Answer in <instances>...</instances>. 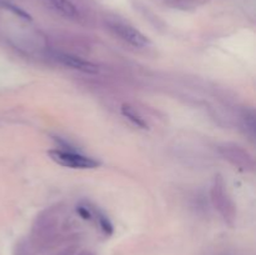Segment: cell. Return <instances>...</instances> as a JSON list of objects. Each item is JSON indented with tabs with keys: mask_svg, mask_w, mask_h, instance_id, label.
Listing matches in <instances>:
<instances>
[{
	"mask_svg": "<svg viewBox=\"0 0 256 255\" xmlns=\"http://www.w3.org/2000/svg\"><path fill=\"white\" fill-rule=\"evenodd\" d=\"M50 4V6L58 12L59 14H62V16L70 18V19H74L79 15L78 12V8L75 6L74 2L72 0H48Z\"/></svg>",
	"mask_w": 256,
	"mask_h": 255,
	"instance_id": "6",
	"label": "cell"
},
{
	"mask_svg": "<svg viewBox=\"0 0 256 255\" xmlns=\"http://www.w3.org/2000/svg\"><path fill=\"white\" fill-rule=\"evenodd\" d=\"M212 202L215 209L220 212L222 219L228 224H232L235 220V206L232 200L228 195L226 189H225V182L220 175L215 176L214 182L212 186Z\"/></svg>",
	"mask_w": 256,
	"mask_h": 255,
	"instance_id": "2",
	"label": "cell"
},
{
	"mask_svg": "<svg viewBox=\"0 0 256 255\" xmlns=\"http://www.w3.org/2000/svg\"><path fill=\"white\" fill-rule=\"evenodd\" d=\"M74 254H75L74 248H66L65 250H62V252H58V254H55V255H74Z\"/></svg>",
	"mask_w": 256,
	"mask_h": 255,
	"instance_id": "12",
	"label": "cell"
},
{
	"mask_svg": "<svg viewBox=\"0 0 256 255\" xmlns=\"http://www.w3.org/2000/svg\"><path fill=\"white\" fill-rule=\"evenodd\" d=\"M220 152H222L225 160L232 162L238 169L244 170V172H249V170L254 169V159H252V156L239 145L224 144L222 146H220Z\"/></svg>",
	"mask_w": 256,
	"mask_h": 255,
	"instance_id": "4",
	"label": "cell"
},
{
	"mask_svg": "<svg viewBox=\"0 0 256 255\" xmlns=\"http://www.w3.org/2000/svg\"><path fill=\"white\" fill-rule=\"evenodd\" d=\"M76 255H95V254H94V252H92V250L84 249V250H80V252H78Z\"/></svg>",
	"mask_w": 256,
	"mask_h": 255,
	"instance_id": "13",
	"label": "cell"
},
{
	"mask_svg": "<svg viewBox=\"0 0 256 255\" xmlns=\"http://www.w3.org/2000/svg\"><path fill=\"white\" fill-rule=\"evenodd\" d=\"M108 26L119 39H122V42L132 45V46L146 48L148 45H150L149 38L132 25L125 24L122 22H109Z\"/></svg>",
	"mask_w": 256,
	"mask_h": 255,
	"instance_id": "3",
	"label": "cell"
},
{
	"mask_svg": "<svg viewBox=\"0 0 256 255\" xmlns=\"http://www.w3.org/2000/svg\"><path fill=\"white\" fill-rule=\"evenodd\" d=\"M122 114L124 115L132 125H135V126L139 128V129H148V128H149L146 120H145L134 108L130 106L129 104L122 105Z\"/></svg>",
	"mask_w": 256,
	"mask_h": 255,
	"instance_id": "7",
	"label": "cell"
},
{
	"mask_svg": "<svg viewBox=\"0 0 256 255\" xmlns=\"http://www.w3.org/2000/svg\"><path fill=\"white\" fill-rule=\"evenodd\" d=\"M76 212L78 215L84 220H92V218H94V212H92V210L90 209L89 206H86V205H78Z\"/></svg>",
	"mask_w": 256,
	"mask_h": 255,
	"instance_id": "10",
	"label": "cell"
},
{
	"mask_svg": "<svg viewBox=\"0 0 256 255\" xmlns=\"http://www.w3.org/2000/svg\"><path fill=\"white\" fill-rule=\"evenodd\" d=\"M55 59L62 64L64 66L72 68L74 70H79L82 72H86V74H96L99 72L98 69V65H95L94 62H89L86 59H82V58L74 54H68V52H58L55 55Z\"/></svg>",
	"mask_w": 256,
	"mask_h": 255,
	"instance_id": "5",
	"label": "cell"
},
{
	"mask_svg": "<svg viewBox=\"0 0 256 255\" xmlns=\"http://www.w3.org/2000/svg\"><path fill=\"white\" fill-rule=\"evenodd\" d=\"M12 255H34L32 254V249L26 242L22 240V242H18L14 248V252Z\"/></svg>",
	"mask_w": 256,
	"mask_h": 255,
	"instance_id": "9",
	"label": "cell"
},
{
	"mask_svg": "<svg viewBox=\"0 0 256 255\" xmlns=\"http://www.w3.org/2000/svg\"><path fill=\"white\" fill-rule=\"evenodd\" d=\"M9 9H12V12H15V14H18V15H19V16H22V19H28V20H30V19H32V18H30V15H29V14H26V12H25L24 10L19 9V8H16V6H12V5H9Z\"/></svg>",
	"mask_w": 256,
	"mask_h": 255,
	"instance_id": "11",
	"label": "cell"
},
{
	"mask_svg": "<svg viewBox=\"0 0 256 255\" xmlns=\"http://www.w3.org/2000/svg\"><path fill=\"white\" fill-rule=\"evenodd\" d=\"M96 220L99 222L100 229L102 230L105 235H112V232H114V228H112V222L108 219L106 215H104L102 212H98L96 214Z\"/></svg>",
	"mask_w": 256,
	"mask_h": 255,
	"instance_id": "8",
	"label": "cell"
},
{
	"mask_svg": "<svg viewBox=\"0 0 256 255\" xmlns=\"http://www.w3.org/2000/svg\"><path fill=\"white\" fill-rule=\"evenodd\" d=\"M48 154L52 162L70 169H95L100 165V162L94 158L72 150L52 149L48 152Z\"/></svg>",
	"mask_w": 256,
	"mask_h": 255,
	"instance_id": "1",
	"label": "cell"
}]
</instances>
